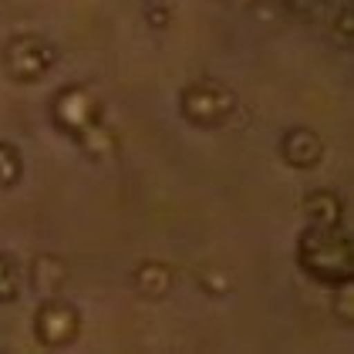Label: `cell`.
<instances>
[{
    "instance_id": "1",
    "label": "cell",
    "mask_w": 354,
    "mask_h": 354,
    "mask_svg": "<svg viewBox=\"0 0 354 354\" xmlns=\"http://www.w3.org/2000/svg\"><path fill=\"white\" fill-rule=\"evenodd\" d=\"M297 267L324 287L351 283L354 243L341 226H307L297 240Z\"/></svg>"
},
{
    "instance_id": "2",
    "label": "cell",
    "mask_w": 354,
    "mask_h": 354,
    "mask_svg": "<svg viewBox=\"0 0 354 354\" xmlns=\"http://www.w3.org/2000/svg\"><path fill=\"white\" fill-rule=\"evenodd\" d=\"M57 64V48L41 34H14L3 44V71L10 82L34 84L48 78V71Z\"/></svg>"
},
{
    "instance_id": "3",
    "label": "cell",
    "mask_w": 354,
    "mask_h": 354,
    "mask_svg": "<svg viewBox=\"0 0 354 354\" xmlns=\"http://www.w3.org/2000/svg\"><path fill=\"white\" fill-rule=\"evenodd\" d=\"M102 118H105V105L88 84H64L51 98V122L75 142Z\"/></svg>"
},
{
    "instance_id": "4",
    "label": "cell",
    "mask_w": 354,
    "mask_h": 354,
    "mask_svg": "<svg viewBox=\"0 0 354 354\" xmlns=\"http://www.w3.org/2000/svg\"><path fill=\"white\" fill-rule=\"evenodd\" d=\"M179 109H183V118L196 129H216L236 111V95L226 84L203 78V82H192L183 88Z\"/></svg>"
},
{
    "instance_id": "5",
    "label": "cell",
    "mask_w": 354,
    "mask_h": 354,
    "mask_svg": "<svg viewBox=\"0 0 354 354\" xmlns=\"http://www.w3.org/2000/svg\"><path fill=\"white\" fill-rule=\"evenodd\" d=\"M82 330V310L61 297H44L34 314V334L44 348H68Z\"/></svg>"
},
{
    "instance_id": "6",
    "label": "cell",
    "mask_w": 354,
    "mask_h": 354,
    "mask_svg": "<svg viewBox=\"0 0 354 354\" xmlns=\"http://www.w3.org/2000/svg\"><path fill=\"white\" fill-rule=\"evenodd\" d=\"M280 156L294 169H314L324 159V142H321V136L314 129L297 125V129H290L287 136L280 138Z\"/></svg>"
},
{
    "instance_id": "7",
    "label": "cell",
    "mask_w": 354,
    "mask_h": 354,
    "mask_svg": "<svg viewBox=\"0 0 354 354\" xmlns=\"http://www.w3.org/2000/svg\"><path fill=\"white\" fill-rule=\"evenodd\" d=\"M64 283H68V263L61 257H55V253L34 257V263H30V287L41 297H57Z\"/></svg>"
},
{
    "instance_id": "8",
    "label": "cell",
    "mask_w": 354,
    "mask_h": 354,
    "mask_svg": "<svg viewBox=\"0 0 354 354\" xmlns=\"http://www.w3.org/2000/svg\"><path fill=\"white\" fill-rule=\"evenodd\" d=\"M132 283H136V294L145 300H162L169 290H172V283H176V273L169 263H159V260H145V263H138L136 267V277H132Z\"/></svg>"
},
{
    "instance_id": "9",
    "label": "cell",
    "mask_w": 354,
    "mask_h": 354,
    "mask_svg": "<svg viewBox=\"0 0 354 354\" xmlns=\"http://www.w3.org/2000/svg\"><path fill=\"white\" fill-rule=\"evenodd\" d=\"M304 216L310 219V226H341L344 203L334 189H314L304 199Z\"/></svg>"
},
{
    "instance_id": "10",
    "label": "cell",
    "mask_w": 354,
    "mask_h": 354,
    "mask_svg": "<svg viewBox=\"0 0 354 354\" xmlns=\"http://www.w3.org/2000/svg\"><path fill=\"white\" fill-rule=\"evenodd\" d=\"M78 145H82V152L88 159H109L111 152H115V145H118V138H115V132H111L105 122H98L95 129H88L78 138Z\"/></svg>"
},
{
    "instance_id": "11",
    "label": "cell",
    "mask_w": 354,
    "mask_h": 354,
    "mask_svg": "<svg viewBox=\"0 0 354 354\" xmlns=\"http://www.w3.org/2000/svg\"><path fill=\"white\" fill-rule=\"evenodd\" d=\"M24 179V159L10 142H0V189H14Z\"/></svg>"
},
{
    "instance_id": "12",
    "label": "cell",
    "mask_w": 354,
    "mask_h": 354,
    "mask_svg": "<svg viewBox=\"0 0 354 354\" xmlns=\"http://www.w3.org/2000/svg\"><path fill=\"white\" fill-rule=\"evenodd\" d=\"M21 283H24V273L14 263V257L0 253V304H14L21 297Z\"/></svg>"
},
{
    "instance_id": "13",
    "label": "cell",
    "mask_w": 354,
    "mask_h": 354,
    "mask_svg": "<svg viewBox=\"0 0 354 354\" xmlns=\"http://www.w3.org/2000/svg\"><path fill=\"white\" fill-rule=\"evenodd\" d=\"M354 294H351V283H341L337 287V297H334V314L341 324H354Z\"/></svg>"
},
{
    "instance_id": "14",
    "label": "cell",
    "mask_w": 354,
    "mask_h": 354,
    "mask_svg": "<svg viewBox=\"0 0 354 354\" xmlns=\"http://www.w3.org/2000/svg\"><path fill=\"white\" fill-rule=\"evenodd\" d=\"M290 7L297 10V17L304 21H324L327 0H290Z\"/></svg>"
},
{
    "instance_id": "15",
    "label": "cell",
    "mask_w": 354,
    "mask_h": 354,
    "mask_svg": "<svg viewBox=\"0 0 354 354\" xmlns=\"http://www.w3.org/2000/svg\"><path fill=\"white\" fill-rule=\"evenodd\" d=\"M334 34H337V41L341 44H348L354 34V17H351V7H341L337 10V17H334Z\"/></svg>"
},
{
    "instance_id": "16",
    "label": "cell",
    "mask_w": 354,
    "mask_h": 354,
    "mask_svg": "<svg viewBox=\"0 0 354 354\" xmlns=\"http://www.w3.org/2000/svg\"><path fill=\"white\" fill-rule=\"evenodd\" d=\"M169 7H159V3H152L149 10H145V21H149V28H156V30H162V28H169Z\"/></svg>"
},
{
    "instance_id": "17",
    "label": "cell",
    "mask_w": 354,
    "mask_h": 354,
    "mask_svg": "<svg viewBox=\"0 0 354 354\" xmlns=\"http://www.w3.org/2000/svg\"><path fill=\"white\" fill-rule=\"evenodd\" d=\"M203 287H206V290H209V294H226V290H230V280H226V277H223V273H216V277H213V273H206V277H203Z\"/></svg>"
}]
</instances>
